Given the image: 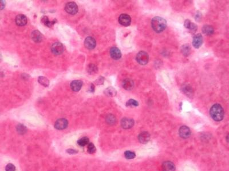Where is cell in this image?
Masks as SVG:
<instances>
[{
	"label": "cell",
	"mask_w": 229,
	"mask_h": 171,
	"mask_svg": "<svg viewBox=\"0 0 229 171\" xmlns=\"http://www.w3.org/2000/svg\"><path fill=\"white\" fill-rule=\"evenodd\" d=\"M65 10L69 14L74 15L78 11V6L74 2H69L66 4Z\"/></svg>",
	"instance_id": "obj_4"
},
{
	"label": "cell",
	"mask_w": 229,
	"mask_h": 171,
	"mask_svg": "<svg viewBox=\"0 0 229 171\" xmlns=\"http://www.w3.org/2000/svg\"><path fill=\"white\" fill-rule=\"evenodd\" d=\"M182 91L184 94L188 97H191L193 95L192 88L189 85H184L182 87Z\"/></svg>",
	"instance_id": "obj_20"
},
{
	"label": "cell",
	"mask_w": 229,
	"mask_h": 171,
	"mask_svg": "<svg viewBox=\"0 0 229 171\" xmlns=\"http://www.w3.org/2000/svg\"><path fill=\"white\" fill-rule=\"evenodd\" d=\"M5 171H16V167L15 166L12 164H9L6 166L5 168Z\"/></svg>",
	"instance_id": "obj_33"
},
{
	"label": "cell",
	"mask_w": 229,
	"mask_h": 171,
	"mask_svg": "<svg viewBox=\"0 0 229 171\" xmlns=\"http://www.w3.org/2000/svg\"><path fill=\"white\" fill-rule=\"evenodd\" d=\"M104 78L103 77H100L96 81V83L97 85H101V84H103V82H104Z\"/></svg>",
	"instance_id": "obj_34"
},
{
	"label": "cell",
	"mask_w": 229,
	"mask_h": 171,
	"mask_svg": "<svg viewBox=\"0 0 229 171\" xmlns=\"http://www.w3.org/2000/svg\"><path fill=\"white\" fill-rule=\"evenodd\" d=\"M124 156H125L126 158L127 159H133L135 158L136 155L134 152L130 151H127L125 152Z\"/></svg>",
	"instance_id": "obj_29"
},
{
	"label": "cell",
	"mask_w": 229,
	"mask_h": 171,
	"mask_svg": "<svg viewBox=\"0 0 229 171\" xmlns=\"http://www.w3.org/2000/svg\"><path fill=\"white\" fill-rule=\"evenodd\" d=\"M202 32L205 34L211 35L214 32V29L210 25H205L202 28Z\"/></svg>",
	"instance_id": "obj_21"
},
{
	"label": "cell",
	"mask_w": 229,
	"mask_h": 171,
	"mask_svg": "<svg viewBox=\"0 0 229 171\" xmlns=\"http://www.w3.org/2000/svg\"><path fill=\"white\" fill-rule=\"evenodd\" d=\"M77 144L82 147L86 146L89 144V139L87 137H83L77 141Z\"/></svg>",
	"instance_id": "obj_26"
},
{
	"label": "cell",
	"mask_w": 229,
	"mask_h": 171,
	"mask_svg": "<svg viewBox=\"0 0 229 171\" xmlns=\"http://www.w3.org/2000/svg\"><path fill=\"white\" fill-rule=\"evenodd\" d=\"M138 105V102L134 99H130L126 103V106L127 107H137Z\"/></svg>",
	"instance_id": "obj_30"
},
{
	"label": "cell",
	"mask_w": 229,
	"mask_h": 171,
	"mask_svg": "<svg viewBox=\"0 0 229 171\" xmlns=\"http://www.w3.org/2000/svg\"><path fill=\"white\" fill-rule=\"evenodd\" d=\"M16 23L19 26H23L27 24V18L23 14H19L16 18Z\"/></svg>",
	"instance_id": "obj_14"
},
{
	"label": "cell",
	"mask_w": 229,
	"mask_h": 171,
	"mask_svg": "<svg viewBox=\"0 0 229 171\" xmlns=\"http://www.w3.org/2000/svg\"><path fill=\"white\" fill-rule=\"evenodd\" d=\"M148 60L149 56L146 52L141 51L138 53L137 55V61L139 64L141 65H145L148 63Z\"/></svg>",
	"instance_id": "obj_3"
},
{
	"label": "cell",
	"mask_w": 229,
	"mask_h": 171,
	"mask_svg": "<svg viewBox=\"0 0 229 171\" xmlns=\"http://www.w3.org/2000/svg\"><path fill=\"white\" fill-rule=\"evenodd\" d=\"M51 51L55 55H60L64 51V46L61 43L55 42L51 47Z\"/></svg>",
	"instance_id": "obj_5"
},
{
	"label": "cell",
	"mask_w": 229,
	"mask_h": 171,
	"mask_svg": "<svg viewBox=\"0 0 229 171\" xmlns=\"http://www.w3.org/2000/svg\"><path fill=\"white\" fill-rule=\"evenodd\" d=\"M202 43H203V37L200 34H196L194 37L192 44L195 48H199L202 46Z\"/></svg>",
	"instance_id": "obj_9"
},
{
	"label": "cell",
	"mask_w": 229,
	"mask_h": 171,
	"mask_svg": "<svg viewBox=\"0 0 229 171\" xmlns=\"http://www.w3.org/2000/svg\"><path fill=\"white\" fill-rule=\"evenodd\" d=\"M16 129H17V131L18 132V133L20 135H24L27 132V127L24 125H21V124L18 125L16 127Z\"/></svg>",
	"instance_id": "obj_25"
},
{
	"label": "cell",
	"mask_w": 229,
	"mask_h": 171,
	"mask_svg": "<svg viewBox=\"0 0 229 171\" xmlns=\"http://www.w3.org/2000/svg\"><path fill=\"white\" fill-rule=\"evenodd\" d=\"M210 114L213 120L217 122H220L222 121L224 117V109L219 104H215L211 107Z\"/></svg>",
	"instance_id": "obj_1"
},
{
	"label": "cell",
	"mask_w": 229,
	"mask_h": 171,
	"mask_svg": "<svg viewBox=\"0 0 229 171\" xmlns=\"http://www.w3.org/2000/svg\"><path fill=\"white\" fill-rule=\"evenodd\" d=\"M68 121L65 119H58L54 125L55 128L59 130H62L67 128L68 126Z\"/></svg>",
	"instance_id": "obj_7"
},
{
	"label": "cell",
	"mask_w": 229,
	"mask_h": 171,
	"mask_svg": "<svg viewBox=\"0 0 229 171\" xmlns=\"http://www.w3.org/2000/svg\"><path fill=\"white\" fill-rule=\"evenodd\" d=\"M106 122L108 124H109L110 125H112L116 123V119L114 115L109 114V115H107L106 117Z\"/></svg>",
	"instance_id": "obj_24"
},
{
	"label": "cell",
	"mask_w": 229,
	"mask_h": 171,
	"mask_svg": "<svg viewBox=\"0 0 229 171\" xmlns=\"http://www.w3.org/2000/svg\"><path fill=\"white\" fill-rule=\"evenodd\" d=\"M139 141L142 144L147 143L150 139V135L147 132H143L138 136Z\"/></svg>",
	"instance_id": "obj_15"
},
{
	"label": "cell",
	"mask_w": 229,
	"mask_h": 171,
	"mask_svg": "<svg viewBox=\"0 0 229 171\" xmlns=\"http://www.w3.org/2000/svg\"><path fill=\"white\" fill-rule=\"evenodd\" d=\"M190 47L188 45L185 44L183 46L182 48V52L183 53L184 55L186 56L190 54Z\"/></svg>",
	"instance_id": "obj_31"
},
{
	"label": "cell",
	"mask_w": 229,
	"mask_h": 171,
	"mask_svg": "<svg viewBox=\"0 0 229 171\" xmlns=\"http://www.w3.org/2000/svg\"><path fill=\"white\" fill-rule=\"evenodd\" d=\"M31 38L34 42L39 43L43 40V35L39 30H35L31 34Z\"/></svg>",
	"instance_id": "obj_16"
},
{
	"label": "cell",
	"mask_w": 229,
	"mask_h": 171,
	"mask_svg": "<svg viewBox=\"0 0 229 171\" xmlns=\"http://www.w3.org/2000/svg\"><path fill=\"white\" fill-rule=\"evenodd\" d=\"M90 91L91 92H93L94 91V86L93 85L91 84V87H90Z\"/></svg>",
	"instance_id": "obj_38"
},
{
	"label": "cell",
	"mask_w": 229,
	"mask_h": 171,
	"mask_svg": "<svg viewBox=\"0 0 229 171\" xmlns=\"http://www.w3.org/2000/svg\"><path fill=\"white\" fill-rule=\"evenodd\" d=\"M134 125V121L132 119L125 118L122 120L121 126L124 129H129L133 127Z\"/></svg>",
	"instance_id": "obj_11"
},
{
	"label": "cell",
	"mask_w": 229,
	"mask_h": 171,
	"mask_svg": "<svg viewBox=\"0 0 229 171\" xmlns=\"http://www.w3.org/2000/svg\"><path fill=\"white\" fill-rule=\"evenodd\" d=\"M41 22L48 27H52L53 25H54V24L56 22V20L53 21H50L49 18L46 17V16H43L41 18Z\"/></svg>",
	"instance_id": "obj_23"
},
{
	"label": "cell",
	"mask_w": 229,
	"mask_h": 171,
	"mask_svg": "<svg viewBox=\"0 0 229 171\" xmlns=\"http://www.w3.org/2000/svg\"><path fill=\"white\" fill-rule=\"evenodd\" d=\"M201 14L199 13V12H198V13L196 14V16H195V20H196V21H199V20L201 18Z\"/></svg>",
	"instance_id": "obj_37"
},
{
	"label": "cell",
	"mask_w": 229,
	"mask_h": 171,
	"mask_svg": "<svg viewBox=\"0 0 229 171\" xmlns=\"http://www.w3.org/2000/svg\"><path fill=\"white\" fill-rule=\"evenodd\" d=\"M104 94L108 96L113 97L116 95L117 92L115 88H114L113 87H109L105 89V90L104 91Z\"/></svg>",
	"instance_id": "obj_22"
},
{
	"label": "cell",
	"mask_w": 229,
	"mask_h": 171,
	"mask_svg": "<svg viewBox=\"0 0 229 171\" xmlns=\"http://www.w3.org/2000/svg\"><path fill=\"white\" fill-rule=\"evenodd\" d=\"M67 152H68V153H69V154H72L73 155V154L77 153L78 152V151H76V150L73 149H69L67 150Z\"/></svg>",
	"instance_id": "obj_35"
},
{
	"label": "cell",
	"mask_w": 229,
	"mask_h": 171,
	"mask_svg": "<svg viewBox=\"0 0 229 171\" xmlns=\"http://www.w3.org/2000/svg\"><path fill=\"white\" fill-rule=\"evenodd\" d=\"M134 82L130 78L125 79L123 82V87L126 90H131L134 87Z\"/></svg>",
	"instance_id": "obj_19"
},
{
	"label": "cell",
	"mask_w": 229,
	"mask_h": 171,
	"mask_svg": "<svg viewBox=\"0 0 229 171\" xmlns=\"http://www.w3.org/2000/svg\"><path fill=\"white\" fill-rule=\"evenodd\" d=\"M110 55L112 58L115 60H118L122 57V53L120 50L116 47H113L110 50Z\"/></svg>",
	"instance_id": "obj_10"
},
{
	"label": "cell",
	"mask_w": 229,
	"mask_h": 171,
	"mask_svg": "<svg viewBox=\"0 0 229 171\" xmlns=\"http://www.w3.org/2000/svg\"><path fill=\"white\" fill-rule=\"evenodd\" d=\"M87 71L89 74H93L97 72V67L94 64H90L87 69Z\"/></svg>",
	"instance_id": "obj_28"
},
{
	"label": "cell",
	"mask_w": 229,
	"mask_h": 171,
	"mask_svg": "<svg viewBox=\"0 0 229 171\" xmlns=\"http://www.w3.org/2000/svg\"><path fill=\"white\" fill-rule=\"evenodd\" d=\"M163 171H175V166L171 162H165L162 164Z\"/></svg>",
	"instance_id": "obj_17"
},
{
	"label": "cell",
	"mask_w": 229,
	"mask_h": 171,
	"mask_svg": "<svg viewBox=\"0 0 229 171\" xmlns=\"http://www.w3.org/2000/svg\"><path fill=\"white\" fill-rule=\"evenodd\" d=\"M83 86V82L79 80H75L73 81L71 83V89L75 92H77L80 91L82 87Z\"/></svg>",
	"instance_id": "obj_18"
},
{
	"label": "cell",
	"mask_w": 229,
	"mask_h": 171,
	"mask_svg": "<svg viewBox=\"0 0 229 171\" xmlns=\"http://www.w3.org/2000/svg\"><path fill=\"white\" fill-rule=\"evenodd\" d=\"M84 45L88 49L92 50L96 47V42L94 38L92 37H88L86 38L84 41Z\"/></svg>",
	"instance_id": "obj_12"
},
{
	"label": "cell",
	"mask_w": 229,
	"mask_h": 171,
	"mask_svg": "<svg viewBox=\"0 0 229 171\" xmlns=\"http://www.w3.org/2000/svg\"><path fill=\"white\" fill-rule=\"evenodd\" d=\"M184 26L186 29H188L190 32L191 33H195L198 29V27L196 26V25L191 22L189 20H186L184 22Z\"/></svg>",
	"instance_id": "obj_13"
},
{
	"label": "cell",
	"mask_w": 229,
	"mask_h": 171,
	"mask_svg": "<svg viewBox=\"0 0 229 171\" xmlns=\"http://www.w3.org/2000/svg\"><path fill=\"white\" fill-rule=\"evenodd\" d=\"M179 134L180 136L183 139H187L191 135V131L190 128L186 126H183L179 130Z\"/></svg>",
	"instance_id": "obj_8"
},
{
	"label": "cell",
	"mask_w": 229,
	"mask_h": 171,
	"mask_svg": "<svg viewBox=\"0 0 229 171\" xmlns=\"http://www.w3.org/2000/svg\"><path fill=\"white\" fill-rule=\"evenodd\" d=\"M151 26L156 33H160L163 32L167 26V22L165 19L160 17H154L151 21Z\"/></svg>",
	"instance_id": "obj_2"
},
{
	"label": "cell",
	"mask_w": 229,
	"mask_h": 171,
	"mask_svg": "<svg viewBox=\"0 0 229 171\" xmlns=\"http://www.w3.org/2000/svg\"><path fill=\"white\" fill-rule=\"evenodd\" d=\"M119 23L124 26H130L131 22V18L130 16L126 14H122L119 17Z\"/></svg>",
	"instance_id": "obj_6"
},
{
	"label": "cell",
	"mask_w": 229,
	"mask_h": 171,
	"mask_svg": "<svg viewBox=\"0 0 229 171\" xmlns=\"http://www.w3.org/2000/svg\"><path fill=\"white\" fill-rule=\"evenodd\" d=\"M39 82L41 85L45 87H48L49 85V80L44 77H40L38 79Z\"/></svg>",
	"instance_id": "obj_27"
},
{
	"label": "cell",
	"mask_w": 229,
	"mask_h": 171,
	"mask_svg": "<svg viewBox=\"0 0 229 171\" xmlns=\"http://www.w3.org/2000/svg\"><path fill=\"white\" fill-rule=\"evenodd\" d=\"M5 6V1L0 0V10L3 9Z\"/></svg>",
	"instance_id": "obj_36"
},
{
	"label": "cell",
	"mask_w": 229,
	"mask_h": 171,
	"mask_svg": "<svg viewBox=\"0 0 229 171\" xmlns=\"http://www.w3.org/2000/svg\"><path fill=\"white\" fill-rule=\"evenodd\" d=\"M87 151L89 153H93L96 151V147L93 143H90L88 144Z\"/></svg>",
	"instance_id": "obj_32"
}]
</instances>
